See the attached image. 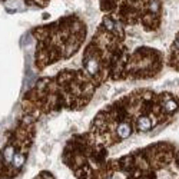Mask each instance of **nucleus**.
I'll list each match as a JSON object with an SVG mask.
<instances>
[{
    "label": "nucleus",
    "mask_w": 179,
    "mask_h": 179,
    "mask_svg": "<svg viewBox=\"0 0 179 179\" xmlns=\"http://www.w3.org/2000/svg\"><path fill=\"white\" fill-rule=\"evenodd\" d=\"M138 125L141 126L142 130H145V129H148L149 126H151V121H149L148 118H141V119H139V122H138Z\"/></svg>",
    "instance_id": "obj_2"
},
{
    "label": "nucleus",
    "mask_w": 179,
    "mask_h": 179,
    "mask_svg": "<svg viewBox=\"0 0 179 179\" xmlns=\"http://www.w3.org/2000/svg\"><path fill=\"white\" fill-rule=\"evenodd\" d=\"M3 156H4L6 162H12V159H13V149L12 148H6L4 152H3Z\"/></svg>",
    "instance_id": "obj_3"
},
{
    "label": "nucleus",
    "mask_w": 179,
    "mask_h": 179,
    "mask_svg": "<svg viewBox=\"0 0 179 179\" xmlns=\"http://www.w3.org/2000/svg\"><path fill=\"white\" fill-rule=\"evenodd\" d=\"M169 173L166 172H160L159 173V178L160 179H173V178H176V173H172V171H168Z\"/></svg>",
    "instance_id": "obj_5"
},
{
    "label": "nucleus",
    "mask_w": 179,
    "mask_h": 179,
    "mask_svg": "<svg viewBox=\"0 0 179 179\" xmlns=\"http://www.w3.org/2000/svg\"><path fill=\"white\" fill-rule=\"evenodd\" d=\"M118 132H119V135H121L122 138H126L130 133V128H129L128 125H121L119 129H118Z\"/></svg>",
    "instance_id": "obj_1"
},
{
    "label": "nucleus",
    "mask_w": 179,
    "mask_h": 179,
    "mask_svg": "<svg viewBox=\"0 0 179 179\" xmlns=\"http://www.w3.org/2000/svg\"><path fill=\"white\" fill-rule=\"evenodd\" d=\"M165 88H179V79H173V80H166L163 83Z\"/></svg>",
    "instance_id": "obj_4"
}]
</instances>
